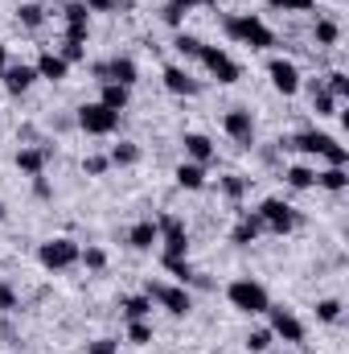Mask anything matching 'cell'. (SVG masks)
I'll return each mask as SVG.
<instances>
[{"label": "cell", "mask_w": 349, "mask_h": 354, "mask_svg": "<svg viewBox=\"0 0 349 354\" xmlns=\"http://www.w3.org/2000/svg\"><path fill=\"white\" fill-rule=\"evenodd\" d=\"M222 29H226L230 41L251 46V50H271V46H275V33H271V25L263 21L259 12H230V17L222 21Z\"/></svg>", "instance_id": "cell-1"}, {"label": "cell", "mask_w": 349, "mask_h": 354, "mask_svg": "<svg viewBox=\"0 0 349 354\" xmlns=\"http://www.w3.org/2000/svg\"><path fill=\"white\" fill-rule=\"evenodd\" d=\"M226 301H230V309H239L247 317H259V313H267V305H271L267 288H263L259 280H251V276H235L226 284Z\"/></svg>", "instance_id": "cell-2"}, {"label": "cell", "mask_w": 349, "mask_h": 354, "mask_svg": "<svg viewBox=\"0 0 349 354\" xmlns=\"http://www.w3.org/2000/svg\"><path fill=\"white\" fill-rule=\"evenodd\" d=\"M144 297L152 305H161L165 313H173V317H189L193 313V292L185 284H173V280H148L144 284Z\"/></svg>", "instance_id": "cell-3"}, {"label": "cell", "mask_w": 349, "mask_h": 354, "mask_svg": "<svg viewBox=\"0 0 349 354\" xmlns=\"http://www.w3.org/2000/svg\"><path fill=\"white\" fill-rule=\"evenodd\" d=\"M157 231H161V260H189V227L181 214H161Z\"/></svg>", "instance_id": "cell-4"}, {"label": "cell", "mask_w": 349, "mask_h": 354, "mask_svg": "<svg viewBox=\"0 0 349 354\" xmlns=\"http://www.w3.org/2000/svg\"><path fill=\"white\" fill-rule=\"evenodd\" d=\"M255 214H259L263 231H271V235H292V231L300 227V210L288 206L283 198H263Z\"/></svg>", "instance_id": "cell-5"}, {"label": "cell", "mask_w": 349, "mask_h": 354, "mask_svg": "<svg viewBox=\"0 0 349 354\" xmlns=\"http://www.w3.org/2000/svg\"><path fill=\"white\" fill-rule=\"evenodd\" d=\"M79 243L70 239V235H54V239H46L41 248H37V264L46 268V272H66V268L79 264Z\"/></svg>", "instance_id": "cell-6"}, {"label": "cell", "mask_w": 349, "mask_h": 354, "mask_svg": "<svg viewBox=\"0 0 349 354\" xmlns=\"http://www.w3.org/2000/svg\"><path fill=\"white\" fill-rule=\"evenodd\" d=\"M74 124H79L87 136H111V132L119 128V111H111V107H103V103L94 99V103H83V107L74 111Z\"/></svg>", "instance_id": "cell-7"}, {"label": "cell", "mask_w": 349, "mask_h": 354, "mask_svg": "<svg viewBox=\"0 0 349 354\" xmlns=\"http://www.w3.org/2000/svg\"><path fill=\"white\" fill-rule=\"evenodd\" d=\"M197 62H201V66H206V71H210V75H214L222 87H235V83L243 79V66H239V62H235V58H230L222 46H201Z\"/></svg>", "instance_id": "cell-8"}, {"label": "cell", "mask_w": 349, "mask_h": 354, "mask_svg": "<svg viewBox=\"0 0 349 354\" xmlns=\"http://www.w3.org/2000/svg\"><path fill=\"white\" fill-rule=\"evenodd\" d=\"M267 330H271L283 346H300V342H304V322H300L292 309H283V305H267Z\"/></svg>", "instance_id": "cell-9"}, {"label": "cell", "mask_w": 349, "mask_h": 354, "mask_svg": "<svg viewBox=\"0 0 349 354\" xmlns=\"http://www.w3.org/2000/svg\"><path fill=\"white\" fill-rule=\"evenodd\" d=\"M90 75H94V83H119V87H136V79H140V71H136V62L128 54H115L107 62H94Z\"/></svg>", "instance_id": "cell-10"}, {"label": "cell", "mask_w": 349, "mask_h": 354, "mask_svg": "<svg viewBox=\"0 0 349 354\" xmlns=\"http://www.w3.org/2000/svg\"><path fill=\"white\" fill-rule=\"evenodd\" d=\"M267 79H271V87L279 91L283 99L300 95V87H304V75H300V66L292 58H271L267 62Z\"/></svg>", "instance_id": "cell-11"}, {"label": "cell", "mask_w": 349, "mask_h": 354, "mask_svg": "<svg viewBox=\"0 0 349 354\" xmlns=\"http://www.w3.org/2000/svg\"><path fill=\"white\" fill-rule=\"evenodd\" d=\"M222 132H226L235 145L251 149V145H255V115H251V107H230V111L222 115Z\"/></svg>", "instance_id": "cell-12"}, {"label": "cell", "mask_w": 349, "mask_h": 354, "mask_svg": "<svg viewBox=\"0 0 349 354\" xmlns=\"http://www.w3.org/2000/svg\"><path fill=\"white\" fill-rule=\"evenodd\" d=\"M329 145H333V136H329V132H317V128H304V132L279 140V149H296V153H304V157H321Z\"/></svg>", "instance_id": "cell-13"}, {"label": "cell", "mask_w": 349, "mask_h": 354, "mask_svg": "<svg viewBox=\"0 0 349 354\" xmlns=\"http://www.w3.org/2000/svg\"><path fill=\"white\" fill-rule=\"evenodd\" d=\"M50 157H54L50 145H21V149H17V169L25 177H41L46 165H50Z\"/></svg>", "instance_id": "cell-14"}, {"label": "cell", "mask_w": 349, "mask_h": 354, "mask_svg": "<svg viewBox=\"0 0 349 354\" xmlns=\"http://www.w3.org/2000/svg\"><path fill=\"white\" fill-rule=\"evenodd\" d=\"M161 83H165V91H169V95H181V99L201 95V83H197L185 66H177V62H169V66L161 71Z\"/></svg>", "instance_id": "cell-15"}, {"label": "cell", "mask_w": 349, "mask_h": 354, "mask_svg": "<svg viewBox=\"0 0 349 354\" xmlns=\"http://www.w3.org/2000/svg\"><path fill=\"white\" fill-rule=\"evenodd\" d=\"M62 17H66V37L70 41H87L90 33V12L83 0H70V4H62Z\"/></svg>", "instance_id": "cell-16"}, {"label": "cell", "mask_w": 349, "mask_h": 354, "mask_svg": "<svg viewBox=\"0 0 349 354\" xmlns=\"http://www.w3.org/2000/svg\"><path fill=\"white\" fill-rule=\"evenodd\" d=\"M33 71H37V79H46V83H62V79L70 75V62H66L58 50H41L37 62H33Z\"/></svg>", "instance_id": "cell-17"}, {"label": "cell", "mask_w": 349, "mask_h": 354, "mask_svg": "<svg viewBox=\"0 0 349 354\" xmlns=\"http://www.w3.org/2000/svg\"><path fill=\"white\" fill-rule=\"evenodd\" d=\"M181 145H185V161L210 165V161L218 157V149H214V140H210L206 132H185V136H181Z\"/></svg>", "instance_id": "cell-18"}, {"label": "cell", "mask_w": 349, "mask_h": 354, "mask_svg": "<svg viewBox=\"0 0 349 354\" xmlns=\"http://www.w3.org/2000/svg\"><path fill=\"white\" fill-rule=\"evenodd\" d=\"M161 243V231H157V218H140L128 227V248L132 252H152Z\"/></svg>", "instance_id": "cell-19"}, {"label": "cell", "mask_w": 349, "mask_h": 354, "mask_svg": "<svg viewBox=\"0 0 349 354\" xmlns=\"http://www.w3.org/2000/svg\"><path fill=\"white\" fill-rule=\"evenodd\" d=\"M0 83H4L8 95H25V91L37 83V71H33L29 62H8V71L0 75Z\"/></svg>", "instance_id": "cell-20"}, {"label": "cell", "mask_w": 349, "mask_h": 354, "mask_svg": "<svg viewBox=\"0 0 349 354\" xmlns=\"http://www.w3.org/2000/svg\"><path fill=\"white\" fill-rule=\"evenodd\" d=\"M259 235H263L259 214H243V218L235 223V231H230V243H235V248H251Z\"/></svg>", "instance_id": "cell-21"}, {"label": "cell", "mask_w": 349, "mask_h": 354, "mask_svg": "<svg viewBox=\"0 0 349 354\" xmlns=\"http://www.w3.org/2000/svg\"><path fill=\"white\" fill-rule=\"evenodd\" d=\"M177 185L181 189H189V194H197V189H206V165H197V161H181L173 169Z\"/></svg>", "instance_id": "cell-22"}, {"label": "cell", "mask_w": 349, "mask_h": 354, "mask_svg": "<svg viewBox=\"0 0 349 354\" xmlns=\"http://www.w3.org/2000/svg\"><path fill=\"white\" fill-rule=\"evenodd\" d=\"M317 189H325V194H346L349 189V169L346 165H325V169L317 174Z\"/></svg>", "instance_id": "cell-23"}, {"label": "cell", "mask_w": 349, "mask_h": 354, "mask_svg": "<svg viewBox=\"0 0 349 354\" xmlns=\"http://www.w3.org/2000/svg\"><path fill=\"white\" fill-rule=\"evenodd\" d=\"M201 4H210V0H169V4L161 8V21H165L169 29H181V21H185L193 8H201Z\"/></svg>", "instance_id": "cell-24"}, {"label": "cell", "mask_w": 349, "mask_h": 354, "mask_svg": "<svg viewBox=\"0 0 349 354\" xmlns=\"http://www.w3.org/2000/svg\"><path fill=\"white\" fill-rule=\"evenodd\" d=\"M312 41H317L321 50H333V46L341 41V25H337L333 17H317V25H312Z\"/></svg>", "instance_id": "cell-25"}, {"label": "cell", "mask_w": 349, "mask_h": 354, "mask_svg": "<svg viewBox=\"0 0 349 354\" xmlns=\"http://www.w3.org/2000/svg\"><path fill=\"white\" fill-rule=\"evenodd\" d=\"M99 103L111 107V111H123L132 103V87H119V83H99Z\"/></svg>", "instance_id": "cell-26"}, {"label": "cell", "mask_w": 349, "mask_h": 354, "mask_svg": "<svg viewBox=\"0 0 349 354\" xmlns=\"http://www.w3.org/2000/svg\"><path fill=\"white\" fill-rule=\"evenodd\" d=\"M140 145H132V140H119V145H111V153H107V161L111 165H119V169H132V165H140Z\"/></svg>", "instance_id": "cell-27"}, {"label": "cell", "mask_w": 349, "mask_h": 354, "mask_svg": "<svg viewBox=\"0 0 349 354\" xmlns=\"http://www.w3.org/2000/svg\"><path fill=\"white\" fill-rule=\"evenodd\" d=\"M218 189H222V198H226V202H243V198H247V189H251V177L226 174V177H218Z\"/></svg>", "instance_id": "cell-28"}, {"label": "cell", "mask_w": 349, "mask_h": 354, "mask_svg": "<svg viewBox=\"0 0 349 354\" xmlns=\"http://www.w3.org/2000/svg\"><path fill=\"white\" fill-rule=\"evenodd\" d=\"M17 25H21V29H29V33H37V29L46 25V8H41L37 0H25V4L17 8Z\"/></svg>", "instance_id": "cell-29"}, {"label": "cell", "mask_w": 349, "mask_h": 354, "mask_svg": "<svg viewBox=\"0 0 349 354\" xmlns=\"http://www.w3.org/2000/svg\"><path fill=\"white\" fill-rule=\"evenodd\" d=\"M119 309H123V317H128V322H148V317H152V301H148L144 292L123 297V301H119Z\"/></svg>", "instance_id": "cell-30"}, {"label": "cell", "mask_w": 349, "mask_h": 354, "mask_svg": "<svg viewBox=\"0 0 349 354\" xmlns=\"http://www.w3.org/2000/svg\"><path fill=\"white\" fill-rule=\"evenodd\" d=\"M283 181H288L292 189H317V169H308V165H288V169H283Z\"/></svg>", "instance_id": "cell-31"}, {"label": "cell", "mask_w": 349, "mask_h": 354, "mask_svg": "<svg viewBox=\"0 0 349 354\" xmlns=\"http://www.w3.org/2000/svg\"><path fill=\"white\" fill-rule=\"evenodd\" d=\"M243 346H247V354H267L275 346V334H271L267 326H259V330H251V334L243 338Z\"/></svg>", "instance_id": "cell-32"}, {"label": "cell", "mask_w": 349, "mask_h": 354, "mask_svg": "<svg viewBox=\"0 0 349 354\" xmlns=\"http://www.w3.org/2000/svg\"><path fill=\"white\" fill-rule=\"evenodd\" d=\"M341 313H346V305H341L337 297H321V301H317V322L337 326V322H341Z\"/></svg>", "instance_id": "cell-33"}, {"label": "cell", "mask_w": 349, "mask_h": 354, "mask_svg": "<svg viewBox=\"0 0 349 354\" xmlns=\"http://www.w3.org/2000/svg\"><path fill=\"white\" fill-rule=\"evenodd\" d=\"M321 87L329 91V95H333L337 103H346V99H349V75H346V71H329Z\"/></svg>", "instance_id": "cell-34"}, {"label": "cell", "mask_w": 349, "mask_h": 354, "mask_svg": "<svg viewBox=\"0 0 349 354\" xmlns=\"http://www.w3.org/2000/svg\"><path fill=\"white\" fill-rule=\"evenodd\" d=\"M161 268H165V272L173 276V284H185V288H189V280L197 276V272H193V264H189V260H161Z\"/></svg>", "instance_id": "cell-35"}, {"label": "cell", "mask_w": 349, "mask_h": 354, "mask_svg": "<svg viewBox=\"0 0 349 354\" xmlns=\"http://www.w3.org/2000/svg\"><path fill=\"white\" fill-rule=\"evenodd\" d=\"M312 111L317 115H337V99L321 87V83H312Z\"/></svg>", "instance_id": "cell-36"}, {"label": "cell", "mask_w": 349, "mask_h": 354, "mask_svg": "<svg viewBox=\"0 0 349 354\" xmlns=\"http://www.w3.org/2000/svg\"><path fill=\"white\" fill-rule=\"evenodd\" d=\"M201 46H206V41H201V37H193V33H177V37H173V50L181 54V58H197V54H201Z\"/></svg>", "instance_id": "cell-37"}, {"label": "cell", "mask_w": 349, "mask_h": 354, "mask_svg": "<svg viewBox=\"0 0 349 354\" xmlns=\"http://www.w3.org/2000/svg\"><path fill=\"white\" fill-rule=\"evenodd\" d=\"M79 264H87L90 272H103V268H107V252H103V248H94V243H87V248L79 252Z\"/></svg>", "instance_id": "cell-38"}, {"label": "cell", "mask_w": 349, "mask_h": 354, "mask_svg": "<svg viewBox=\"0 0 349 354\" xmlns=\"http://www.w3.org/2000/svg\"><path fill=\"white\" fill-rule=\"evenodd\" d=\"M128 342L132 346H148L152 342V322H128Z\"/></svg>", "instance_id": "cell-39"}, {"label": "cell", "mask_w": 349, "mask_h": 354, "mask_svg": "<svg viewBox=\"0 0 349 354\" xmlns=\"http://www.w3.org/2000/svg\"><path fill=\"white\" fill-rule=\"evenodd\" d=\"M17 309H21V297H17V288H12L8 280H0V313H4V317H12Z\"/></svg>", "instance_id": "cell-40"}, {"label": "cell", "mask_w": 349, "mask_h": 354, "mask_svg": "<svg viewBox=\"0 0 349 354\" xmlns=\"http://www.w3.org/2000/svg\"><path fill=\"white\" fill-rule=\"evenodd\" d=\"M321 161H325V165H349V145H341V140L333 136V145L321 153Z\"/></svg>", "instance_id": "cell-41"}, {"label": "cell", "mask_w": 349, "mask_h": 354, "mask_svg": "<svg viewBox=\"0 0 349 354\" xmlns=\"http://www.w3.org/2000/svg\"><path fill=\"white\" fill-rule=\"evenodd\" d=\"M267 8H275V12H312L317 0H267Z\"/></svg>", "instance_id": "cell-42"}, {"label": "cell", "mask_w": 349, "mask_h": 354, "mask_svg": "<svg viewBox=\"0 0 349 354\" xmlns=\"http://www.w3.org/2000/svg\"><path fill=\"white\" fill-rule=\"evenodd\" d=\"M58 54H62V58H66V62L74 66V62H83V58H87V46H83V41H70V37H66V41L58 46Z\"/></svg>", "instance_id": "cell-43"}, {"label": "cell", "mask_w": 349, "mask_h": 354, "mask_svg": "<svg viewBox=\"0 0 349 354\" xmlns=\"http://www.w3.org/2000/svg\"><path fill=\"white\" fill-rule=\"evenodd\" d=\"M107 169H111V161H107V157H87V161H83V174H87V177H103Z\"/></svg>", "instance_id": "cell-44"}, {"label": "cell", "mask_w": 349, "mask_h": 354, "mask_svg": "<svg viewBox=\"0 0 349 354\" xmlns=\"http://www.w3.org/2000/svg\"><path fill=\"white\" fill-rule=\"evenodd\" d=\"M87 354H119V342L115 338H94V342H87Z\"/></svg>", "instance_id": "cell-45"}, {"label": "cell", "mask_w": 349, "mask_h": 354, "mask_svg": "<svg viewBox=\"0 0 349 354\" xmlns=\"http://www.w3.org/2000/svg\"><path fill=\"white\" fill-rule=\"evenodd\" d=\"M33 194H37L41 202H50V198H54V189H50V181H46V174H41V177H33Z\"/></svg>", "instance_id": "cell-46"}, {"label": "cell", "mask_w": 349, "mask_h": 354, "mask_svg": "<svg viewBox=\"0 0 349 354\" xmlns=\"http://www.w3.org/2000/svg\"><path fill=\"white\" fill-rule=\"evenodd\" d=\"M87 4V12H111L115 8V0H83Z\"/></svg>", "instance_id": "cell-47"}, {"label": "cell", "mask_w": 349, "mask_h": 354, "mask_svg": "<svg viewBox=\"0 0 349 354\" xmlns=\"http://www.w3.org/2000/svg\"><path fill=\"white\" fill-rule=\"evenodd\" d=\"M4 71H8V46L0 41V75H4Z\"/></svg>", "instance_id": "cell-48"}, {"label": "cell", "mask_w": 349, "mask_h": 354, "mask_svg": "<svg viewBox=\"0 0 349 354\" xmlns=\"http://www.w3.org/2000/svg\"><path fill=\"white\" fill-rule=\"evenodd\" d=\"M4 218H8V210H4V202H0V223H4Z\"/></svg>", "instance_id": "cell-49"}, {"label": "cell", "mask_w": 349, "mask_h": 354, "mask_svg": "<svg viewBox=\"0 0 349 354\" xmlns=\"http://www.w3.org/2000/svg\"><path fill=\"white\" fill-rule=\"evenodd\" d=\"M267 354H292V351H267Z\"/></svg>", "instance_id": "cell-50"}]
</instances>
